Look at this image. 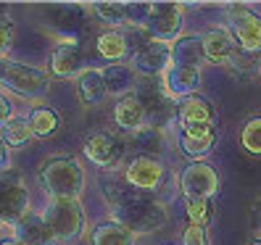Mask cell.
<instances>
[{
  "label": "cell",
  "instance_id": "26",
  "mask_svg": "<svg viewBox=\"0 0 261 245\" xmlns=\"http://www.w3.org/2000/svg\"><path fill=\"white\" fill-rule=\"evenodd\" d=\"M240 145L251 156H261V116H253L245 121V127L240 132Z\"/></svg>",
  "mask_w": 261,
  "mask_h": 245
},
{
  "label": "cell",
  "instance_id": "12",
  "mask_svg": "<svg viewBox=\"0 0 261 245\" xmlns=\"http://www.w3.org/2000/svg\"><path fill=\"white\" fill-rule=\"evenodd\" d=\"M201 42H203L206 61H211V64L229 66V61H232L235 53H238L235 37L229 35V29H222V26H214V29H208V32H203L201 35Z\"/></svg>",
  "mask_w": 261,
  "mask_h": 245
},
{
  "label": "cell",
  "instance_id": "16",
  "mask_svg": "<svg viewBox=\"0 0 261 245\" xmlns=\"http://www.w3.org/2000/svg\"><path fill=\"white\" fill-rule=\"evenodd\" d=\"M13 237H16L19 242H24V245H53V242H56V237H53V232H50L48 222H45V216H40V213H32V211L16 222Z\"/></svg>",
  "mask_w": 261,
  "mask_h": 245
},
{
  "label": "cell",
  "instance_id": "8",
  "mask_svg": "<svg viewBox=\"0 0 261 245\" xmlns=\"http://www.w3.org/2000/svg\"><path fill=\"white\" fill-rule=\"evenodd\" d=\"M166 177V169L161 158H132L124 169V182L137 193H148V190H159L161 182Z\"/></svg>",
  "mask_w": 261,
  "mask_h": 245
},
{
  "label": "cell",
  "instance_id": "9",
  "mask_svg": "<svg viewBox=\"0 0 261 245\" xmlns=\"http://www.w3.org/2000/svg\"><path fill=\"white\" fill-rule=\"evenodd\" d=\"M172 66V48L164 42H145L132 58V71L137 76H164Z\"/></svg>",
  "mask_w": 261,
  "mask_h": 245
},
{
  "label": "cell",
  "instance_id": "28",
  "mask_svg": "<svg viewBox=\"0 0 261 245\" xmlns=\"http://www.w3.org/2000/svg\"><path fill=\"white\" fill-rule=\"evenodd\" d=\"M229 69H232V71H240V74H248V76L258 74V71H261V50H256V53L238 50L235 58L229 61Z\"/></svg>",
  "mask_w": 261,
  "mask_h": 245
},
{
  "label": "cell",
  "instance_id": "6",
  "mask_svg": "<svg viewBox=\"0 0 261 245\" xmlns=\"http://www.w3.org/2000/svg\"><path fill=\"white\" fill-rule=\"evenodd\" d=\"M179 193L188 198H211L219 193V172L206 161H190L179 174Z\"/></svg>",
  "mask_w": 261,
  "mask_h": 245
},
{
  "label": "cell",
  "instance_id": "10",
  "mask_svg": "<svg viewBox=\"0 0 261 245\" xmlns=\"http://www.w3.org/2000/svg\"><path fill=\"white\" fill-rule=\"evenodd\" d=\"M85 156L93 161L95 166H103V169H116L121 156H124V143H121L116 134L95 132V134H90L87 143H85Z\"/></svg>",
  "mask_w": 261,
  "mask_h": 245
},
{
  "label": "cell",
  "instance_id": "35",
  "mask_svg": "<svg viewBox=\"0 0 261 245\" xmlns=\"http://www.w3.org/2000/svg\"><path fill=\"white\" fill-rule=\"evenodd\" d=\"M253 219H256V227H258V235H261V198L253 203ZM261 240V237H258Z\"/></svg>",
  "mask_w": 261,
  "mask_h": 245
},
{
  "label": "cell",
  "instance_id": "7",
  "mask_svg": "<svg viewBox=\"0 0 261 245\" xmlns=\"http://www.w3.org/2000/svg\"><path fill=\"white\" fill-rule=\"evenodd\" d=\"M227 21H229V35L235 37L240 50H248V53L261 50V16H256L245 6H229Z\"/></svg>",
  "mask_w": 261,
  "mask_h": 245
},
{
  "label": "cell",
  "instance_id": "5",
  "mask_svg": "<svg viewBox=\"0 0 261 245\" xmlns=\"http://www.w3.org/2000/svg\"><path fill=\"white\" fill-rule=\"evenodd\" d=\"M153 42H177L182 32V11L174 3H150V13L143 24Z\"/></svg>",
  "mask_w": 261,
  "mask_h": 245
},
{
  "label": "cell",
  "instance_id": "34",
  "mask_svg": "<svg viewBox=\"0 0 261 245\" xmlns=\"http://www.w3.org/2000/svg\"><path fill=\"white\" fill-rule=\"evenodd\" d=\"M11 166V153H8V145L0 140V172H8Z\"/></svg>",
  "mask_w": 261,
  "mask_h": 245
},
{
  "label": "cell",
  "instance_id": "15",
  "mask_svg": "<svg viewBox=\"0 0 261 245\" xmlns=\"http://www.w3.org/2000/svg\"><path fill=\"white\" fill-rule=\"evenodd\" d=\"M85 58L74 42H61L50 56V74L58 79H71V76H82Z\"/></svg>",
  "mask_w": 261,
  "mask_h": 245
},
{
  "label": "cell",
  "instance_id": "20",
  "mask_svg": "<svg viewBox=\"0 0 261 245\" xmlns=\"http://www.w3.org/2000/svg\"><path fill=\"white\" fill-rule=\"evenodd\" d=\"M132 148L137 158H159L164 153V132L156 127H143L132 134Z\"/></svg>",
  "mask_w": 261,
  "mask_h": 245
},
{
  "label": "cell",
  "instance_id": "31",
  "mask_svg": "<svg viewBox=\"0 0 261 245\" xmlns=\"http://www.w3.org/2000/svg\"><path fill=\"white\" fill-rule=\"evenodd\" d=\"M148 13H150V3H129V6H124L127 24H135V26H143Z\"/></svg>",
  "mask_w": 261,
  "mask_h": 245
},
{
  "label": "cell",
  "instance_id": "17",
  "mask_svg": "<svg viewBox=\"0 0 261 245\" xmlns=\"http://www.w3.org/2000/svg\"><path fill=\"white\" fill-rule=\"evenodd\" d=\"M100 74H103L109 95H116V98L132 95V90L137 85V74L132 71V66H124V64H109L106 69H100Z\"/></svg>",
  "mask_w": 261,
  "mask_h": 245
},
{
  "label": "cell",
  "instance_id": "27",
  "mask_svg": "<svg viewBox=\"0 0 261 245\" xmlns=\"http://www.w3.org/2000/svg\"><path fill=\"white\" fill-rule=\"evenodd\" d=\"M185 213H188V219L190 224H198V227H206L208 219H211V201L208 198H188L185 201Z\"/></svg>",
  "mask_w": 261,
  "mask_h": 245
},
{
  "label": "cell",
  "instance_id": "18",
  "mask_svg": "<svg viewBox=\"0 0 261 245\" xmlns=\"http://www.w3.org/2000/svg\"><path fill=\"white\" fill-rule=\"evenodd\" d=\"M203 61H206V53H203L201 37L188 35V37H179V40L172 45V64H174V66H193V69H201Z\"/></svg>",
  "mask_w": 261,
  "mask_h": 245
},
{
  "label": "cell",
  "instance_id": "11",
  "mask_svg": "<svg viewBox=\"0 0 261 245\" xmlns=\"http://www.w3.org/2000/svg\"><path fill=\"white\" fill-rule=\"evenodd\" d=\"M164 87L172 100H185L198 95L201 90V69L193 66H169V71L164 74Z\"/></svg>",
  "mask_w": 261,
  "mask_h": 245
},
{
  "label": "cell",
  "instance_id": "21",
  "mask_svg": "<svg viewBox=\"0 0 261 245\" xmlns=\"http://www.w3.org/2000/svg\"><path fill=\"white\" fill-rule=\"evenodd\" d=\"M106 98H109V90H106L103 74L98 69L82 71V76H80V100L85 105H100Z\"/></svg>",
  "mask_w": 261,
  "mask_h": 245
},
{
  "label": "cell",
  "instance_id": "14",
  "mask_svg": "<svg viewBox=\"0 0 261 245\" xmlns=\"http://www.w3.org/2000/svg\"><path fill=\"white\" fill-rule=\"evenodd\" d=\"M114 121H116V127L121 132H140L143 127H148V111H145V105L132 95H124V98H119L116 105H114Z\"/></svg>",
  "mask_w": 261,
  "mask_h": 245
},
{
  "label": "cell",
  "instance_id": "33",
  "mask_svg": "<svg viewBox=\"0 0 261 245\" xmlns=\"http://www.w3.org/2000/svg\"><path fill=\"white\" fill-rule=\"evenodd\" d=\"M13 119V108H11V100L6 95H0V129H3L8 121Z\"/></svg>",
  "mask_w": 261,
  "mask_h": 245
},
{
  "label": "cell",
  "instance_id": "22",
  "mask_svg": "<svg viewBox=\"0 0 261 245\" xmlns=\"http://www.w3.org/2000/svg\"><path fill=\"white\" fill-rule=\"evenodd\" d=\"M90 242L93 245H135V235L119 222H100L93 229Z\"/></svg>",
  "mask_w": 261,
  "mask_h": 245
},
{
  "label": "cell",
  "instance_id": "29",
  "mask_svg": "<svg viewBox=\"0 0 261 245\" xmlns=\"http://www.w3.org/2000/svg\"><path fill=\"white\" fill-rule=\"evenodd\" d=\"M93 11H95L98 19L109 21V24H124V21H127L124 6H121V3H95Z\"/></svg>",
  "mask_w": 261,
  "mask_h": 245
},
{
  "label": "cell",
  "instance_id": "24",
  "mask_svg": "<svg viewBox=\"0 0 261 245\" xmlns=\"http://www.w3.org/2000/svg\"><path fill=\"white\" fill-rule=\"evenodd\" d=\"M32 137L35 134H32V127H29V119H19V116H13L8 124L0 129V140L8 148H21L32 140Z\"/></svg>",
  "mask_w": 261,
  "mask_h": 245
},
{
  "label": "cell",
  "instance_id": "4",
  "mask_svg": "<svg viewBox=\"0 0 261 245\" xmlns=\"http://www.w3.org/2000/svg\"><path fill=\"white\" fill-rule=\"evenodd\" d=\"M0 85L24 100H40L48 93V74L37 66L19 64V61H3L0 64Z\"/></svg>",
  "mask_w": 261,
  "mask_h": 245
},
{
  "label": "cell",
  "instance_id": "2",
  "mask_svg": "<svg viewBox=\"0 0 261 245\" xmlns=\"http://www.w3.org/2000/svg\"><path fill=\"white\" fill-rule=\"evenodd\" d=\"M40 185L50 198H80L85 190V169L71 156L50 158L40 169Z\"/></svg>",
  "mask_w": 261,
  "mask_h": 245
},
{
  "label": "cell",
  "instance_id": "13",
  "mask_svg": "<svg viewBox=\"0 0 261 245\" xmlns=\"http://www.w3.org/2000/svg\"><path fill=\"white\" fill-rule=\"evenodd\" d=\"M217 143V132L211 124H193V127H182L179 137V148L190 161H201L206 153Z\"/></svg>",
  "mask_w": 261,
  "mask_h": 245
},
{
  "label": "cell",
  "instance_id": "19",
  "mask_svg": "<svg viewBox=\"0 0 261 245\" xmlns=\"http://www.w3.org/2000/svg\"><path fill=\"white\" fill-rule=\"evenodd\" d=\"M179 124L182 127H193V124H211L214 119V105L201 98V95H193V98H185L179 100Z\"/></svg>",
  "mask_w": 261,
  "mask_h": 245
},
{
  "label": "cell",
  "instance_id": "23",
  "mask_svg": "<svg viewBox=\"0 0 261 245\" xmlns=\"http://www.w3.org/2000/svg\"><path fill=\"white\" fill-rule=\"evenodd\" d=\"M95 48L98 53L106 58V61H111V64H119L121 58H127L129 53V40L124 32H116V29H111V32H103L95 42Z\"/></svg>",
  "mask_w": 261,
  "mask_h": 245
},
{
  "label": "cell",
  "instance_id": "37",
  "mask_svg": "<svg viewBox=\"0 0 261 245\" xmlns=\"http://www.w3.org/2000/svg\"><path fill=\"white\" fill-rule=\"evenodd\" d=\"M251 245H261V240H253V242H251Z\"/></svg>",
  "mask_w": 261,
  "mask_h": 245
},
{
  "label": "cell",
  "instance_id": "3",
  "mask_svg": "<svg viewBox=\"0 0 261 245\" xmlns=\"http://www.w3.org/2000/svg\"><path fill=\"white\" fill-rule=\"evenodd\" d=\"M42 216L48 222L56 242H74L85 229V208L80 198H53Z\"/></svg>",
  "mask_w": 261,
  "mask_h": 245
},
{
  "label": "cell",
  "instance_id": "25",
  "mask_svg": "<svg viewBox=\"0 0 261 245\" xmlns=\"http://www.w3.org/2000/svg\"><path fill=\"white\" fill-rule=\"evenodd\" d=\"M61 124V119L53 108H35L32 114H29V127H32V134L35 137H50Z\"/></svg>",
  "mask_w": 261,
  "mask_h": 245
},
{
  "label": "cell",
  "instance_id": "32",
  "mask_svg": "<svg viewBox=\"0 0 261 245\" xmlns=\"http://www.w3.org/2000/svg\"><path fill=\"white\" fill-rule=\"evenodd\" d=\"M182 242H185V245H208V232H206V227L188 224L185 232H182Z\"/></svg>",
  "mask_w": 261,
  "mask_h": 245
},
{
  "label": "cell",
  "instance_id": "30",
  "mask_svg": "<svg viewBox=\"0 0 261 245\" xmlns=\"http://www.w3.org/2000/svg\"><path fill=\"white\" fill-rule=\"evenodd\" d=\"M13 42V21L8 16V11L0 6V56H3Z\"/></svg>",
  "mask_w": 261,
  "mask_h": 245
},
{
  "label": "cell",
  "instance_id": "1",
  "mask_svg": "<svg viewBox=\"0 0 261 245\" xmlns=\"http://www.w3.org/2000/svg\"><path fill=\"white\" fill-rule=\"evenodd\" d=\"M109 208L114 213V219L121 227H127L132 235H150L156 229H161L169 219L166 206L161 201H156V198H150L145 193H137V190H132L127 198H121L119 203Z\"/></svg>",
  "mask_w": 261,
  "mask_h": 245
},
{
  "label": "cell",
  "instance_id": "36",
  "mask_svg": "<svg viewBox=\"0 0 261 245\" xmlns=\"http://www.w3.org/2000/svg\"><path fill=\"white\" fill-rule=\"evenodd\" d=\"M0 245H24V242H19L16 237H6L3 242H0Z\"/></svg>",
  "mask_w": 261,
  "mask_h": 245
}]
</instances>
